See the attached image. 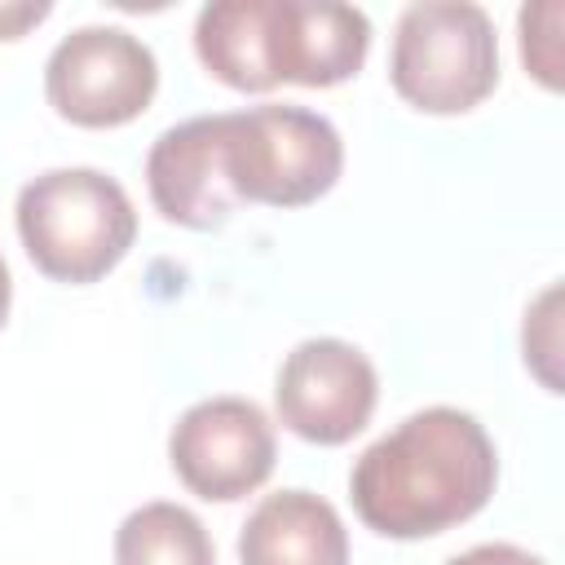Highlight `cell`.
Listing matches in <instances>:
<instances>
[{
	"label": "cell",
	"mask_w": 565,
	"mask_h": 565,
	"mask_svg": "<svg viewBox=\"0 0 565 565\" xmlns=\"http://www.w3.org/2000/svg\"><path fill=\"white\" fill-rule=\"evenodd\" d=\"M115 565H216V552L190 508L146 503L115 530Z\"/></svg>",
	"instance_id": "obj_11"
},
{
	"label": "cell",
	"mask_w": 565,
	"mask_h": 565,
	"mask_svg": "<svg viewBox=\"0 0 565 565\" xmlns=\"http://www.w3.org/2000/svg\"><path fill=\"white\" fill-rule=\"evenodd\" d=\"M18 234L44 278L84 287L128 256L137 212L115 177L97 168H53L22 185Z\"/></svg>",
	"instance_id": "obj_3"
},
{
	"label": "cell",
	"mask_w": 565,
	"mask_h": 565,
	"mask_svg": "<svg viewBox=\"0 0 565 565\" xmlns=\"http://www.w3.org/2000/svg\"><path fill=\"white\" fill-rule=\"evenodd\" d=\"M388 79L424 115H463L499 84V40L481 4L424 0L402 9L388 53Z\"/></svg>",
	"instance_id": "obj_4"
},
{
	"label": "cell",
	"mask_w": 565,
	"mask_h": 565,
	"mask_svg": "<svg viewBox=\"0 0 565 565\" xmlns=\"http://www.w3.org/2000/svg\"><path fill=\"white\" fill-rule=\"evenodd\" d=\"M556 22L561 4H534L521 9V57L539 75L543 88H561V44H556Z\"/></svg>",
	"instance_id": "obj_12"
},
{
	"label": "cell",
	"mask_w": 565,
	"mask_h": 565,
	"mask_svg": "<svg viewBox=\"0 0 565 565\" xmlns=\"http://www.w3.org/2000/svg\"><path fill=\"white\" fill-rule=\"evenodd\" d=\"M146 185L163 221L185 230H221L238 207L221 163V115H199L159 132L146 154Z\"/></svg>",
	"instance_id": "obj_9"
},
{
	"label": "cell",
	"mask_w": 565,
	"mask_h": 565,
	"mask_svg": "<svg viewBox=\"0 0 565 565\" xmlns=\"http://www.w3.org/2000/svg\"><path fill=\"white\" fill-rule=\"evenodd\" d=\"M9 269H4V256H0V327H4V318H9Z\"/></svg>",
	"instance_id": "obj_15"
},
{
	"label": "cell",
	"mask_w": 565,
	"mask_h": 565,
	"mask_svg": "<svg viewBox=\"0 0 565 565\" xmlns=\"http://www.w3.org/2000/svg\"><path fill=\"white\" fill-rule=\"evenodd\" d=\"M221 163L238 203L305 207L340 181L344 146L318 110L252 106L221 115Z\"/></svg>",
	"instance_id": "obj_5"
},
{
	"label": "cell",
	"mask_w": 565,
	"mask_h": 565,
	"mask_svg": "<svg viewBox=\"0 0 565 565\" xmlns=\"http://www.w3.org/2000/svg\"><path fill=\"white\" fill-rule=\"evenodd\" d=\"M168 459L181 486L207 503L247 499L274 472L278 441L269 415L247 397H207L194 402L172 437Z\"/></svg>",
	"instance_id": "obj_7"
},
{
	"label": "cell",
	"mask_w": 565,
	"mask_h": 565,
	"mask_svg": "<svg viewBox=\"0 0 565 565\" xmlns=\"http://www.w3.org/2000/svg\"><path fill=\"white\" fill-rule=\"evenodd\" d=\"M49 4H0V40H18L31 22H44Z\"/></svg>",
	"instance_id": "obj_14"
},
{
	"label": "cell",
	"mask_w": 565,
	"mask_h": 565,
	"mask_svg": "<svg viewBox=\"0 0 565 565\" xmlns=\"http://www.w3.org/2000/svg\"><path fill=\"white\" fill-rule=\"evenodd\" d=\"M238 565H349V534L327 499L278 490L252 508L238 534Z\"/></svg>",
	"instance_id": "obj_10"
},
{
	"label": "cell",
	"mask_w": 565,
	"mask_h": 565,
	"mask_svg": "<svg viewBox=\"0 0 565 565\" xmlns=\"http://www.w3.org/2000/svg\"><path fill=\"white\" fill-rule=\"evenodd\" d=\"M380 397V375L371 358L335 335L300 340L278 366V419L313 441V446H344L371 424Z\"/></svg>",
	"instance_id": "obj_8"
},
{
	"label": "cell",
	"mask_w": 565,
	"mask_h": 565,
	"mask_svg": "<svg viewBox=\"0 0 565 565\" xmlns=\"http://www.w3.org/2000/svg\"><path fill=\"white\" fill-rule=\"evenodd\" d=\"M446 565H543V561L516 543H477V547L450 556Z\"/></svg>",
	"instance_id": "obj_13"
},
{
	"label": "cell",
	"mask_w": 565,
	"mask_h": 565,
	"mask_svg": "<svg viewBox=\"0 0 565 565\" xmlns=\"http://www.w3.org/2000/svg\"><path fill=\"white\" fill-rule=\"evenodd\" d=\"M499 481L486 428L455 406H428L366 446L349 472V499L384 539H428L477 516Z\"/></svg>",
	"instance_id": "obj_1"
},
{
	"label": "cell",
	"mask_w": 565,
	"mask_h": 565,
	"mask_svg": "<svg viewBox=\"0 0 565 565\" xmlns=\"http://www.w3.org/2000/svg\"><path fill=\"white\" fill-rule=\"evenodd\" d=\"M366 49V13L331 0H216L203 4L194 22L199 62L238 93L344 84L362 71Z\"/></svg>",
	"instance_id": "obj_2"
},
{
	"label": "cell",
	"mask_w": 565,
	"mask_h": 565,
	"mask_svg": "<svg viewBox=\"0 0 565 565\" xmlns=\"http://www.w3.org/2000/svg\"><path fill=\"white\" fill-rule=\"evenodd\" d=\"M154 53L124 26H79L44 66L49 106L79 128H119L137 119L154 102Z\"/></svg>",
	"instance_id": "obj_6"
}]
</instances>
